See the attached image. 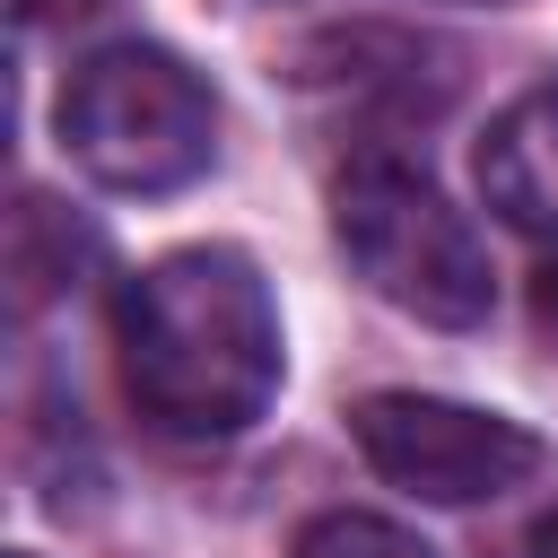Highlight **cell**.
I'll list each match as a JSON object with an SVG mask.
<instances>
[{
    "mask_svg": "<svg viewBox=\"0 0 558 558\" xmlns=\"http://www.w3.org/2000/svg\"><path fill=\"white\" fill-rule=\"evenodd\" d=\"M122 384L148 427L218 445L279 392V305L235 244H183L148 262L113 305Z\"/></svg>",
    "mask_w": 558,
    "mask_h": 558,
    "instance_id": "obj_1",
    "label": "cell"
},
{
    "mask_svg": "<svg viewBox=\"0 0 558 558\" xmlns=\"http://www.w3.org/2000/svg\"><path fill=\"white\" fill-rule=\"evenodd\" d=\"M331 235H340L349 270H357L384 305H401V314H418V323H436V331L488 323V296H497L488 244L471 235V218H462L418 166H401V157H357V166L331 183Z\"/></svg>",
    "mask_w": 558,
    "mask_h": 558,
    "instance_id": "obj_2",
    "label": "cell"
},
{
    "mask_svg": "<svg viewBox=\"0 0 558 558\" xmlns=\"http://www.w3.org/2000/svg\"><path fill=\"white\" fill-rule=\"evenodd\" d=\"M52 122L78 174H96L105 192H183L192 174H209V148H218V105L192 78V61H174L166 44L87 52Z\"/></svg>",
    "mask_w": 558,
    "mask_h": 558,
    "instance_id": "obj_3",
    "label": "cell"
},
{
    "mask_svg": "<svg viewBox=\"0 0 558 558\" xmlns=\"http://www.w3.org/2000/svg\"><path fill=\"white\" fill-rule=\"evenodd\" d=\"M349 436L375 480L427 497V506H480L541 471V436L506 410L436 401V392H366L349 410Z\"/></svg>",
    "mask_w": 558,
    "mask_h": 558,
    "instance_id": "obj_4",
    "label": "cell"
},
{
    "mask_svg": "<svg viewBox=\"0 0 558 558\" xmlns=\"http://www.w3.org/2000/svg\"><path fill=\"white\" fill-rule=\"evenodd\" d=\"M305 78H323L340 96H375L392 113H436L462 87V52L427 44V35H401V26H349V35H323L305 52Z\"/></svg>",
    "mask_w": 558,
    "mask_h": 558,
    "instance_id": "obj_5",
    "label": "cell"
},
{
    "mask_svg": "<svg viewBox=\"0 0 558 558\" xmlns=\"http://www.w3.org/2000/svg\"><path fill=\"white\" fill-rule=\"evenodd\" d=\"M480 192L506 227L558 235V78L523 87L480 140Z\"/></svg>",
    "mask_w": 558,
    "mask_h": 558,
    "instance_id": "obj_6",
    "label": "cell"
},
{
    "mask_svg": "<svg viewBox=\"0 0 558 558\" xmlns=\"http://www.w3.org/2000/svg\"><path fill=\"white\" fill-rule=\"evenodd\" d=\"M78 262H96V235H87L70 209H52L44 192H26V201H17V218H9V279H17V314H35V305H52L61 288H78Z\"/></svg>",
    "mask_w": 558,
    "mask_h": 558,
    "instance_id": "obj_7",
    "label": "cell"
},
{
    "mask_svg": "<svg viewBox=\"0 0 558 558\" xmlns=\"http://www.w3.org/2000/svg\"><path fill=\"white\" fill-rule=\"evenodd\" d=\"M296 558H436L410 523H392V514H357V506H340V514H314L305 532H296Z\"/></svg>",
    "mask_w": 558,
    "mask_h": 558,
    "instance_id": "obj_8",
    "label": "cell"
},
{
    "mask_svg": "<svg viewBox=\"0 0 558 558\" xmlns=\"http://www.w3.org/2000/svg\"><path fill=\"white\" fill-rule=\"evenodd\" d=\"M9 9H17V26H70V17H87L105 0H9Z\"/></svg>",
    "mask_w": 558,
    "mask_h": 558,
    "instance_id": "obj_9",
    "label": "cell"
},
{
    "mask_svg": "<svg viewBox=\"0 0 558 558\" xmlns=\"http://www.w3.org/2000/svg\"><path fill=\"white\" fill-rule=\"evenodd\" d=\"M532 305H541V331H549V340H558V262H549V270H541V288H532Z\"/></svg>",
    "mask_w": 558,
    "mask_h": 558,
    "instance_id": "obj_10",
    "label": "cell"
},
{
    "mask_svg": "<svg viewBox=\"0 0 558 558\" xmlns=\"http://www.w3.org/2000/svg\"><path fill=\"white\" fill-rule=\"evenodd\" d=\"M471 9H514V0H471Z\"/></svg>",
    "mask_w": 558,
    "mask_h": 558,
    "instance_id": "obj_11",
    "label": "cell"
},
{
    "mask_svg": "<svg viewBox=\"0 0 558 558\" xmlns=\"http://www.w3.org/2000/svg\"><path fill=\"white\" fill-rule=\"evenodd\" d=\"M17 558H26V549H17Z\"/></svg>",
    "mask_w": 558,
    "mask_h": 558,
    "instance_id": "obj_12",
    "label": "cell"
}]
</instances>
